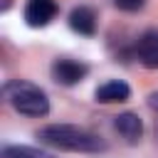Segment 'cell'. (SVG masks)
Returning <instances> with one entry per match:
<instances>
[{
    "instance_id": "1",
    "label": "cell",
    "mask_w": 158,
    "mask_h": 158,
    "mask_svg": "<svg viewBox=\"0 0 158 158\" xmlns=\"http://www.w3.org/2000/svg\"><path fill=\"white\" fill-rule=\"evenodd\" d=\"M40 143L57 148V151H69V153H101L106 151V141L99 138L96 133L72 126V123H49L37 131Z\"/></svg>"
},
{
    "instance_id": "2",
    "label": "cell",
    "mask_w": 158,
    "mask_h": 158,
    "mask_svg": "<svg viewBox=\"0 0 158 158\" xmlns=\"http://www.w3.org/2000/svg\"><path fill=\"white\" fill-rule=\"evenodd\" d=\"M2 94H5L7 104L17 114H22V116L40 118V116H47L49 114V99H47V94L37 84H32V81L10 79L2 86Z\"/></svg>"
},
{
    "instance_id": "3",
    "label": "cell",
    "mask_w": 158,
    "mask_h": 158,
    "mask_svg": "<svg viewBox=\"0 0 158 158\" xmlns=\"http://www.w3.org/2000/svg\"><path fill=\"white\" fill-rule=\"evenodd\" d=\"M86 74H89V67L84 62H77V59H69V57H59L52 64V79L62 86H74Z\"/></svg>"
},
{
    "instance_id": "4",
    "label": "cell",
    "mask_w": 158,
    "mask_h": 158,
    "mask_svg": "<svg viewBox=\"0 0 158 158\" xmlns=\"http://www.w3.org/2000/svg\"><path fill=\"white\" fill-rule=\"evenodd\" d=\"M57 0H27L25 5V22L30 27H47L57 17Z\"/></svg>"
},
{
    "instance_id": "5",
    "label": "cell",
    "mask_w": 158,
    "mask_h": 158,
    "mask_svg": "<svg viewBox=\"0 0 158 158\" xmlns=\"http://www.w3.org/2000/svg\"><path fill=\"white\" fill-rule=\"evenodd\" d=\"M136 57L146 69H158V30H146L138 37Z\"/></svg>"
},
{
    "instance_id": "6",
    "label": "cell",
    "mask_w": 158,
    "mask_h": 158,
    "mask_svg": "<svg viewBox=\"0 0 158 158\" xmlns=\"http://www.w3.org/2000/svg\"><path fill=\"white\" fill-rule=\"evenodd\" d=\"M114 128H116L128 143H138L141 136H143V121H141V116L133 114V111L118 114V116L114 118Z\"/></svg>"
},
{
    "instance_id": "7",
    "label": "cell",
    "mask_w": 158,
    "mask_h": 158,
    "mask_svg": "<svg viewBox=\"0 0 158 158\" xmlns=\"http://www.w3.org/2000/svg\"><path fill=\"white\" fill-rule=\"evenodd\" d=\"M131 99V86L121 79H111L96 89V101L99 104H121Z\"/></svg>"
},
{
    "instance_id": "8",
    "label": "cell",
    "mask_w": 158,
    "mask_h": 158,
    "mask_svg": "<svg viewBox=\"0 0 158 158\" xmlns=\"http://www.w3.org/2000/svg\"><path fill=\"white\" fill-rule=\"evenodd\" d=\"M69 27L79 35H94L96 32V12L86 5H79L69 12Z\"/></svg>"
},
{
    "instance_id": "9",
    "label": "cell",
    "mask_w": 158,
    "mask_h": 158,
    "mask_svg": "<svg viewBox=\"0 0 158 158\" xmlns=\"http://www.w3.org/2000/svg\"><path fill=\"white\" fill-rule=\"evenodd\" d=\"M2 158H57V156H52L42 148H32V146H5Z\"/></svg>"
},
{
    "instance_id": "10",
    "label": "cell",
    "mask_w": 158,
    "mask_h": 158,
    "mask_svg": "<svg viewBox=\"0 0 158 158\" xmlns=\"http://www.w3.org/2000/svg\"><path fill=\"white\" fill-rule=\"evenodd\" d=\"M114 5L118 10H123V12H136V10H141L146 5V0H114Z\"/></svg>"
},
{
    "instance_id": "11",
    "label": "cell",
    "mask_w": 158,
    "mask_h": 158,
    "mask_svg": "<svg viewBox=\"0 0 158 158\" xmlns=\"http://www.w3.org/2000/svg\"><path fill=\"white\" fill-rule=\"evenodd\" d=\"M148 106H151L153 111H158V91H151V94H148Z\"/></svg>"
},
{
    "instance_id": "12",
    "label": "cell",
    "mask_w": 158,
    "mask_h": 158,
    "mask_svg": "<svg viewBox=\"0 0 158 158\" xmlns=\"http://www.w3.org/2000/svg\"><path fill=\"white\" fill-rule=\"evenodd\" d=\"M7 7H10V0H2V5H0V10H2V12H5V10H7Z\"/></svg>"
}]
</instances>
